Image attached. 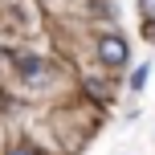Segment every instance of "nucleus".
I'll return each mask as SVG.
<instances>
[{
    "mask_svg": "<svg viewBox=\"0 0 155 155\" xmlns=\"http://www.w3.org/2000/svg\"><path fill=\"white\" fill-rule=\"evenodd\" d=\"M98 57H102L106 65H127V57H131V53H127V41H123V37L102 33V37H98Z\"/></svg>",
    "mask_w": 155,
    "mask_h": 155,
    "instance_id": "1",
    "label": "nucleus"
},
{
    "mask_svg": "<svg viewBox=\"0 0 155 155\" xmlns=\"http://www.w3.org/2000/svg\"><path fill=\"white\" fill-rule=\"evenodd\" d=\"M21 74L25 78H41V61H37V57H25V61H21Z\"/></svg>",
    "mask_w": 155,
    "mask_h": 155,
    "instance_id": "2",
    "label": "nucleus"
},
{
    "mask_svg": "<svg viewBox=\"0 0 155 155\" xmlns=\"http://www.w3.org/2000/svg\"><path fill=\"white\" fill-rule=\"evenodd\" d=\"M143 4V16H147V21H155V0H139Z\"/></svg>",
    "mask_w": 155,
    "mask_h": 155,
    "instance_id": "3",
    "label": "nucleus"
},
{
    "mask_svg": "<svg viewBox=\"0 0 155 155\" xmlns=\"http://www.w3.org/2000/svg\"><path fill=\"white\" fill-rule=\"evenodd\" d=\"M147 41L155 45V21H147Z\"/></svg>",
    "mask_w": 155,
    "mask_h": 155,
    "instance_id": "4",
    "label": "nucleus"
},
{
    "mask_svg": "<svg viewBox=\"0 0 155 155\" xmlns=\"http://www.w3.org/2000/svg\"><path fill=\"white\" fill-rule=\"evenodd\" d=\"M12 155H37V151H33V147H16Z\"/></svg>",
    "mask_w": 155,
    "mask_h": 155,
    "instance_id": "5",
    "label": "nucleus"
}]
</instances>
